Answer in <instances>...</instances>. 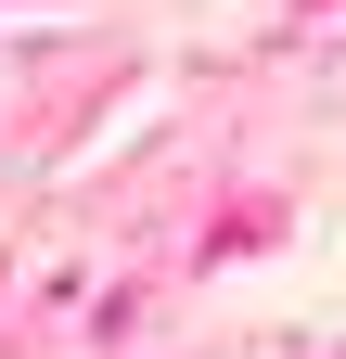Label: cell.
I'll list each match as a JSON object with an SVG mask.
<instances>
[]
</instances>
